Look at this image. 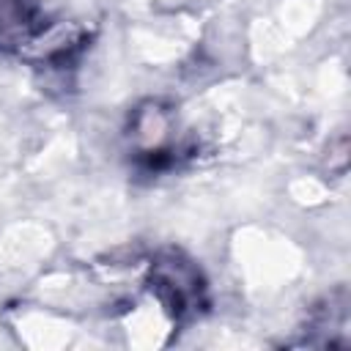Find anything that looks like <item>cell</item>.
<instances>
[{"label": "cell", "instance_id": "1", "mask_svg": "<svg viewBox=\"0 0 351 351\" xmlns=\"http://www.w3.org/2000/svg\"><path fill=\"white\" fill-rule=\"evenodd\" d=\"M151 280H154V291L159 293V302L167 307V313L173 318H181L184 313H192L197 304H200V280H197V271L178 261V258H170V261H159L151 266Z\"/></svg>", "mask_w": 351, "mask_h": 351}]
</instances>
